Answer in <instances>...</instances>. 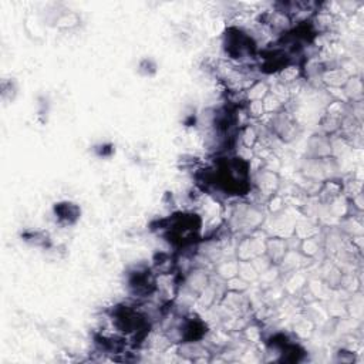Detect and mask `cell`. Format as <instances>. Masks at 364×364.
<instances>
[{
  "label": "cell",
  "instance_id": "cell-1",
  "mask_svg": "<svg viewBox=\"0 0 364 364\" xmlns=\"http://www.w3.org/2000/svg\"><path fill=\"white\" fill-rule=\"evenodd\" d=\"M56 215L58 217V219H66L67 222H71V219L74 218L76 219L78 215V208L74 206L73 204H58L56 206Z\"/></svg>",
  "mask_w": 364,
  "mask_h": 364
}]
</instances>
